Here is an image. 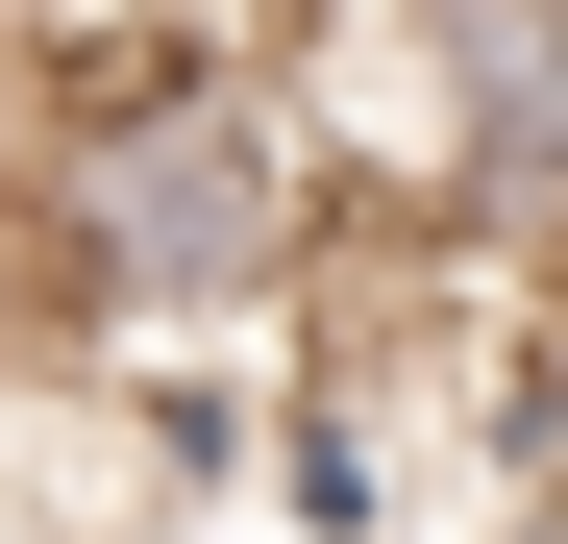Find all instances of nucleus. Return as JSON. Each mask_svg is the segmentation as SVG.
<instances>
[{
  "mask_svg": "<svg viewBox=\"0 0 568 544\" xmlns=\"http://www.w3.org/2000/svg\"><path fill=\"white\" fill-rule=\"evenodd\" d=\"M50 322L74 346H223V322H297L322 248H346V173H322V100L272 74L199 0H124V26L50 50V124L0 173Z\"/></svg>",
  "mask_w": 568,
  "mask_h": 544,
  "instance_id": "f257e3e1",
  "label": "nucleus"
}]
</instances>
